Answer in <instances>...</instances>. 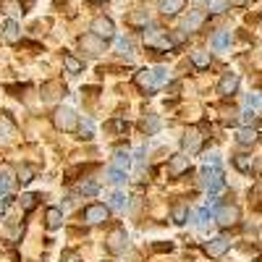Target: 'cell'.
<instances>
[{"instance_id": "d4e9b609", "label": "cell", "mask_w": 262, "mask_h": 262, "mask_svg": "<svg viewBox=\"0 0 262 262\" xmlns=\"http://www.w3.org/2000/svg\"><path fill=\"white\" fill-rule=\"evenodd\" d=\"M233 165H236V170L249 173V170H252V165H254V160H252L249 155H236V158H233Z\"/></svg>"}, {"instance_id": "52a82bcc", "label": "cell", "mask_w": 262, "mask_h": 262, "mask_svg": "<svg viewBox=\"0 0 262 262\" xmlns=\"http://www.w3.org/2000/svg\"><path fill=\"white\" fill-rule=\"evenodd\" d=\"M79 45H81L84 50H90V55H100V53L105 50V39H100L97 34H84V37L79 39Z\"/></svg>"}, {"instance_id": "484cf974", "label": "cell", "mask_w": 262, "mask_h": 262, "mask_svg": "<svg viewBox=\"0 0 262 262\" xmlns=\"http://www.w3.org/2000/svg\"><path fill=\"white\" fill-rule=\"evenodd\" d=\"M152 74H155V90L158 86H165L170 81V71L163 69V66H158V69H152Z\"/></svg>"}, {"instance_id": "e0dca14e", "label": "cell", "mask_w": 262, "mask_h": 262, "mask_svg": "<svg viewBox=\"0 0 262 262\" xmlns=\"http://www.w3.org/2000/svg\"><path fill=\"white\" fill-rule=\"evenodd\" d=\"M210 53L207 50H194L191 53V66H194V69H210Z\"/></svg>"}, {"instance_id": "2e32d148", "label": "cell", "mask_w": 262, "mask_h": 262, "mask_svg": "<svg viewBox=\"0 0 262 262\" xmlns=\"http://www.w3.org/2000/svg\"><path fill=\"white\" fill-rule=\"evenodd\" d=\"M63 66H66L69 74H81V69H84V63L76 55H71V53H63Z\"/></svg>"}, {"instance_id": "83f0119b", "label": "cell", "mask_w": 262, "mask_h": 262, "mask_svg": "<svg viewBox=\"0 0 262 262\" xmlns=\"http://www.w3.org/2000/svg\"><path fill=\"white\" fill-rule=\"evenodd\" d=\"M11 194V176H8V168L0 170V196H8Z\"/></svg>"}, {"instance_id": "ac0fdd59", "label": "cell", "mask_w": 262, "mask_h": 262, "mask_svg": "<svg viewBox=\"0 0 262 262\" xmlns=\"http://www.w3.org/2000/svg\"><path fill=\"white\" fill-rule=\"evenodd\" d=\"M170 217H173V223H176V226H184L189 221V207L186 205H173Z\"/></svg>"}, {"instance_id": "d590c367", "label": "cell", "mask_w": 262, "mask_h": 262, "mask_svg": "<svg viewBox=\"0 0 262 262\" xmlns=\"http://www.w3.org/2000/svg\"><path fill=\"white\" fill-rule=\"evenodd\" d=\"M128 21H131L134 27H144V29H147V24H149V16H147V11H142V13H134Z\"/></svg>"}, {"instance_id": "f1b7e54d", "label": "cell", "mask_w": 262, "mask_h": 262, "mask_svg": "<svg viewBox=\"0 0 262 262\" xmlns=\"http://www.w3.org/2000/svg\"><path fill=\"white\" fill-rule=\"evenodd\" d=\"M107 181H111V184H116V186H121V184H126V173H123V170H116V168H111V170H107Z\"/></svg>"}, {"instance_id": "f6af8a7d", "label": "cell", "mask_w": 262, "mask_h": 262, "mask_svg": "<svg viewBox=\"0 0 262 262\" xmlns=\"http://www.w3.org/2000/svg\"><path fill=\"white\" fill-rule=\"evenodd\" d=\"M95 3H100V0H95Z\"/></svg>"}, {"instance_id": "ffe728a7", "label": "cell", "mask_w": 262, "mask_h": 262, "mask_svg": "<svg viewBox=\"0 0 262 262\" xmlns=\"http://www.w3.org/2000/svg\"><path fill=\"white\" fill-rule=\"evenodd\" d=\"M45 217H48V228H50V231L60 228V223H63V212H60V207H50Z\"/></svg>"}, {"instance_id": "b9f144b4", "label": "cell", "mask_w": 262, "mask_h": 262, "mask_svg": "<svg viewBox=\"0 0 262 262\" xmlns=\"http://www.w3.org/2000/svg\"><path fill=\"white\" fill-rule=\"evenodd\" d=\"M173 249V244L168 242V244H155V252H170Z\"/></svg>"}, {"instance_id": "44dd1931", "label": "cell", "mask_w": 262, "mask_h": 262, "mask_svg": "<svg viewBox=\"0 0 262 262\" xmlns=\"http://www.w3.org/2000/svg\"><path fill=\"white\" fill-rule=\"evenodd\" d=\"M128 165H131V155H128V152H123V149H118V152H116V158H113V168L126 173Z\"/></svg>"}, {"instance_id": "7bdbcfd3", "label": "cell", "mask_w": 262, "mask_h": 262, "mask_svg": "<svg viewBox=\"0 0 262 262\" xmlns=\"http://www.w3.org/2000/svg\"><path fill=\"white\" fill-rule=\"evenodd\" d=\"M231 6H247V0H231Z\"/></svg>"}, {"instance_id": "e575fe53", "label": "cell", "mask_w": 262, "mask_h": 262, "mask_svg": "<svg viewBox=\"0 0 262 262\" xmlns=\"http://www.w3.org/2000/svg\"><path fill=\"white\" fill-rule=\"evenodd\" d=\"M37 200H39V194H24V196H21V207L29 212V210H34Z\"/></svg>"}, {"instance_id": "8992f818", "label": "cell", "mask_w": 262, "mask_h": 262, "mask_svg": "<svg viewBox=\"0 0 262 262\" xmlns=\"http://www.w3.org/2000/svg\"><path fill=\"white\" fill-rule=\"evenodd\" d=\"M202 139H205V137H202V131H200V128H189V131H186V137H184V142H181L186 155H194V152H200V149H202Z\"/></svg>"}, {"instance_id": "7a4b0ae2", "label": "cell", "mask_w": 262, "mask_h": 262, "mask_svg": "<svg viewBox=\"0 0 262 262\" xmlns=\"http://www.w3.org/2000/svg\"><path fill=\"white\" fill-rule=\"evenodd\" d=\"M238 217H242V212H238L236 205H221V207H217V212H215L217 226H223V228L236 226V223H238Z\"/></svg>"}, {"instance_id": "3957f363", "label": "cell", "mask_w": 262, "mask_h": 262, "mask_svg": "<svg viewBox=\"0 0 262 262\" xmlns=\"http://www.w3.org/2000/svg\"><path fill=\"white\" fill-rule=\"evenodd\" d=\"M92 34H97L100 39H113L116 37V24H113V18H107V16H97L92 21Z\"/></svg>"}, {"instance_id": "9a60e30c", "label": "cell", "mask_w": 262, "mask_h": 262, "mask_svg": "<svg viewBox=\"0 0 262 262\" xmlns=\"http://www.w3.org/2000/svg\"><path fill=\"white\" fill-rule=\"evenodd\" d=\"M259 139V134H257V128H242L236 134V142L242 144V147H249V144H254Z\"/></svg>"}, {"instance_id": "cb8c5ba5", "label": "cell", "mask_w": 262, "mask_h": 262, "mask_svg": "<svg viewBox=\"0 0 262 262\" xmlns=\"http://www.w3.org/2000/svg\"><path fill=\"white\" fill-rule=\"evenodd\" d=\"M257 121H259L257 111H244L242 116H238V123H242L244 128H254V126H257Z\"/></svg>"}, {"instance_id": "d6a6232c", "label": "cell", "mask_w": 262, "mask_h": 262, "mask_svg": "<svg viewBox=\"0 0 262 262\" xmlns=\"http://www.w3.org/2000/svg\"><path fill=\"white\" fill-rule=\"evenodd\" d=\"M32 179H34V168H32V165H21V168H18V181L29 184Z\"/></svg>"}, {"instance_id": "6da1fadb", "label": "cell", "mask_w": 262, "mask_h": 262, "mask_svg": "<svg viewBox=\"0 0 262 262\" xmlns=\"http://www.w3.org/2000/svg\"><path fill=\"white\" fill-rule=\"evenodd\" d=\"M53 123L60 128V131H74L76 128V113L71 111V107H55V113H53Z\"/></svg>"}, {"instance_id": "4fadbf2b", "label": "cell", "mask_w": 262, "mask_h": 262, "mask_svg": "<svg viewBox=\"0 0 262 262\" xmlns=\"http://www.w3.org/2000/svg\"><path fill=\"white\" fill-rule=\"evenodd\" d=\"M228 45H231V32H215L212 39H210V48L215 53H223Z\"/></svg>"}, {"instance_id": "277c9868", "label": "cell", "mask_w": 262, "mask_h": 262, "mask_svg": "<svg viewBox=\"0 0 262 262\" xmlns=\"http://www.w3.org/2000/svg\"><path fill=\"white\" fill-rule=\"evenodd\" d=\"M107 215H111V207L107 205H90L84 210V221L90 223V226H100V223H105L107 221Z\"/></svg>"}, {"instance_id": "74e56055", "label": "cell", "mask_w": 262, "mask_h": 262, "mask_svg": "<svg viewBox=\"0 0 262 262\" xmlns=\"http://www.w3.org/2000/svg\"><path fill=\"white\" fill-rule=\"evenodd\" d=\"M107 128H111V131H118V134H121V131H126L128 126H126V121L116 118V121H111V126H107Z\"/></svg>"}, {"instance_id": "7402d4cb", "label": "cell", "mask_w": 262, "mask_h": 262, "mask_svg": "<svg viewBox=\"0 0 262 262\" xmlns=\"http://www.w3.org/2000/svg\"><path fill=\"white\" fill-rule=\"evenodd\" d=\"M0 8H3L11 18H13V16H18V13H24V6H21L18 0H0Z\"/></svg>"}, {"instance_id": "8d00e7d4", "label": "cell", "mask_w": 262, "mask_h": 262, "mask_svg": "<svg viewBox=\"0 0 262 262\" xmlns=\"http://www.w3.org/2000/svg\"><path fill=\"white\" fill-rule=\"evenodd\" d=\"M247 105H249V111H257V107H262V95H249V97H247Z\"/></svg>"}, {"instance_id": "ab89813d", "label": "cell", "mask_w": 262, "mask_h": 262, "mask_svg": "<svg viewBox=\"0 0 262 262\" xmlns=\"http://www.w3.org/2000/svg\"><path fill=\"white\" fill-rule=\"evenodd\" d=\"M210 8H212L215 13H221V11L226 8V3H223V0H210Z\"/></svg>"}, {"instance_id": "4316f807", "label": "cell", "mask_w": 262, "mask_h": 262, "mask_svg": "<svg viewBox=\"0 0 262 262\" xmlns=\"http://www.w3.org/2000/svg\"><path fill=\"white\" fill-rule=\"evenodd\" d=\"M107 207H113V210H123L126 207V194L123 191H116L107 196Z\"/></svg>"}, {"instance_id": "30bf717a", "label": "cell", "mask_w": 262, "mask_h": 262, "mask_svg": "<svg viewBox=\"0 0 262 262\" xmlns=\"http://www.w3.org/2000/svg\"><path fill=\"white\" fill-rule=\"evenodd\" d=\"M228 242H226V238L223 236H217V238H210V242L205 244V252L210 254V257H223L226 252H228Z\"/></svg>"}, {"instance_id": "603a6c76", "label": "cell", "mask_w": 262, "mask_h": 262, "mask_svg": "<svg viewBox=\"0 0 262 262\" xmlns=\"http://www.w3.org/2000/svg\"><path fill=\"white\" fill-rule=\"evenodd\" d=\"M13 131H16L13 121H11L8 116H0V139H11Z\"/></svg>"}, {"instance_id": "d6986e66", "label": "cell", "mask_w": 262, "mask_h": 262, "mask_svg": "<svg viewBox=\"0 0 262 262\" xmlns=\"http://www.w3.org/2000/svg\"><path fill=\"white\" fill-rule=\"evenodd\" d=\"M3 37L8 39V42H18L21 39V32H18V24L13 18H8L6 21V27H3Z\"/></svg>"}, {"instance_id": "7c38bea8", "label": "cell", "mask_w": 262, "mask_h": 262, "mask_svg": "<svg viewBox=\"0 0 262 262\" xmlns=\"http://www.w3.org/2000/svg\"><path fill=\"white\" fill-rule=\"evenodd\" d=\"M137 86L144 92H155V74H152V69L137 71Z\"/></svg>"}, {"instance_id": "4dcf8cb0", "label": "cell", "mask_w": 262, "mask_h": 262, "mask_svg": "<svg viewBox=\"0 0 262 262\" xmlns=\"http://www.w3.org/2000/svg\"><path fill=\"white\" fill-rule=\"evenodd\" d=\"M79 131H81V137H84V139H92V137H95V123H92L90 118H84L81 126H79Z\"/></svg>"}, {"instance_id": "ba28073f", "label": "cell", "mask_w": 262, "mask_h": 262, "mask_svg": "<svg viewBox=\"0 0 262 262\" xmlns=\"http://www.w3.org/2000/svg\"><path fill=\"white\" fill-rule=\"evenodd\" d=\"M189 170V155H173L170 163H168V176H181V173Z\"/></svg>"}, {"instance_id": "1f68e13d", "label": "cell", "mask_w": 262, "mask_h": 262, "mask_svg": "<svg viewBox=\"0 0 262 262\" xmlns=\"http://www.w3.org/2000/svg\"><path fill=\"white\" fill-rule=\"evenodd\" d=\"M142 128L147 131V134H155V131L160 128V121H158L155 116H149V118H144V121H142Z\"/></svg>"}, {"instance_id": "f546056e", "label": "cell", "mask_w": 262, "mask_h": 262, "mask_svg": "<svg viewBox=\"0 0 262 262\" xmlns=\"http://www.w3.org/2000/svg\"><path fill=\"white\" fill-rule=\"evenodd\" d=\"M100 191V186L95 184V181H84V184H79V194H84V196H95Z\"/></svg>"}, {"instance_id": "60d3db41", "label": "cell", "mask_w": 262, "mask_h": 262, "mask_svg": "<svg viewBox=\"0 0 262 262\" xmlns=\"http://www.w3.org/2000/svg\"><path fill=\"white\" fill-rule=\"evenodd\" d=\"M60 262H79V254H74V252H66Z\"/></svg>"}, {"instance_id": "5b68a950", "label": "cell", "mask_w": 262, "mask_h": 262, "mask_svg": "<svg viewBox=\"0 0 262 262\" xmlns=\"http://www.w3.org/2000/svg\"><path fill=\"white\" fill-rule=\"evenodd\" d=\"M126 247H128V233H126V228H113L111 231V236H107V249H111L113 254H121V252H126Z\"/></svg>"}, {"instance_id": "f35d334b", "label": "cell", "mask_w": 262, "mask_h": 262, "mask_svg": "<svg viewBox=\"0 0 262 262\" xmlns=\"http://www.w3.org/2000/svg\"><path fill=\"white\" fill-rule=\"evenodd\" d=\"M11 202H13V196L8 194V196H0V215H3L8 207H11Z\"/></svg>"}, {"instance_id": "5bb4252c", "label": "cell", "mask_w": 262, "mask_h": 262, "mask_svg": "<svg viewBox=\"0 0 262 262\" xmlns=\"http://www.w3.org/2000/svg\"><path fill=\"white\" fill-rule=\"evenodd\" d=\"M186 6V0H160V11L165 16H179Z\"/></svg>"}, {"instance_id": "8fae6325", "label": "cell", "mask_w": 262, "mask_h": 262, "mask_svg": "<svg viewBox=\"0 0 262 262\" xmlns=\"http://www.w3.org/2000/svg\"><path fill=\"white\" fill-rule=\"evenodd\" d=\"M205 24V13L202 11H189V16L184 18V29L181 32H186V34H191V32H196Z\"/></svg>"}, {"instance_id": "9c48e42d", "label": "cell", "mask_w": 262, "mask_h": 262, "mask_svg": "<svg viewBox=\"0 0 262 262\" xmlns=\"http://www.w3.org/2000/svg\"><path fill=\"white\" fill-rule=\"evenodd\" d=\"M236 90H238V76L236 74H226L221 79V84H217V95H223V97L236 95Z\"/></svg>"}, {"instance_id": "836d02e7", "label": "cell", "mask_w": 262, "mask_h": 262, "mask_svg": "<svg viewBox=\"0 0 262 262\" xmlns=\"http://www.w3.org/2000/svg\"><path fill=\"white\" fill-rule=\"evenodd\" d=\"M116 48H118V53L126 55V58H131V50H134V48H131V39H126V37H121V39L116 42Z\"/></svg>"}, {"instance_id": "ee69618b", "label": "cell", "mask_w": 262, "mask_h": 262, "mask_svg": "<svg viewBox=\"0 0 262 262\" xmlns=\"http://www.w3.org/2000/svg\"><path fill=\"white\" fill-rule=\"evenodd\" d=\"M196 3H205V0H196ZM207 3H210V0H207Z\"/></svg>"}]
</instances>
